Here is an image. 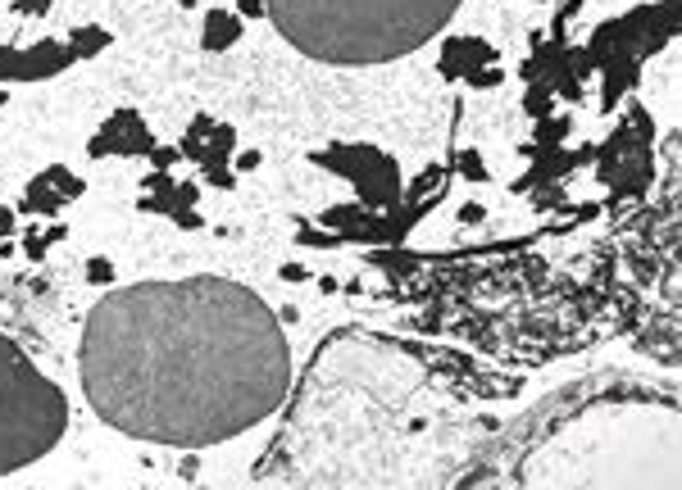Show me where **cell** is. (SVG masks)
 Instances as JSON below:
<instances>
[{
    "label": "cell",
    "instance_id": "obj_10",
    "mask_svg": "<svg viewBox=\"0 0 682 490\" xmlns=\"http://www.w3.org/2000/svg\"><path fill=\"white\" fill-rule=\"evenodd\" d=\"M87 281H96V287H100V281H114V264L110 260H91L87 264Z\"/></svg>",
    "mask_w": 682,
    "mask_h": 490
},
{
    "label": "cell",
    "instance_id": "obj_13",
    "mask_svg": "<svg viewBox=\"0 0 682 490\" xmlns=\"http://www.w3.org/2000/svg\"><path fill=\"white\" fill-rule=\"evenodd\" d=\"M237 168H241V173H250V168H260V150H246V154H241V160H237Z\"/></svg>",
    "mask_w": 682,
    "mask_h": 490
},
{
    "label": "cell",
    "instance_id": "obj_4",
    "mask_svg": "<svg viewBox=\"0 0 682 490\" xmlns=\"http://www.w3.org/2000/svg\"><path fill=\"white\" fill-rule=\"evenodd\" d=\"M314 164H327L346 173L350 183H356V191L364 196V204H373V210H383V204H392L400 196V173L396 164L387 160L383 150L373 146H346V150H319Z\"/></svg>",
    "mask_w": 682,
    "mask_h": 490
},
{
    "label": "cell",
    "instance_id": "obj_8",
    "mask_svg": "<svg viewBox=\"0 0 682 490\" xmlns=\"http://www.w3.org/2000/svg\"><path fill=\"white\" fill-rule=\"evenodd\" d=\"M241 37V18L237 14H227V10H214L206 18V50H227Z\"/></svg>",
    "mask_w": 682,
    "mask_h": 490
},
{
    "label": "cell",
    "instance_id": "obj_5",
    "mask_svg": "<svg viewBox=\"0 0 682 490\" xmlns=\"http://www.w3.org/2000/svg\"><path fill=\"white\" fill-rule=\"evenodd\" d=\"M73 64L69 46L60 41H41L28 50H14V46H0V77H18V83H37V77H55Z\"/></svg>",
    "mask_w": 682,
    "mask_h": 490
},
{
    "label": "cell",
    "instance_id": "obj_14",
    "mask_svg": "<svg viewBox=\"0 0 682 490\" xmlns=\"http://www.w3.org/2000/svg\"><path fill=\"white\" fill-rule=\"evenodd\" d=\"M14 227V218H10V210H0V237H5V231Z\"/></svg>",
    "mask_w": 682,
    "mask_h": 490
},
{
    "label": "cell",
    "instance_id": "obj_15",
    "mask_svg": "<svg viewBox=\"0 0 682 490\" xmlns=\"http://www.w3.org/2000/svg\"><path fill=\"white\" fill-rule=\"evenodd\" d=\"M183 5H196V0H183Z\"/></svg>",
    "mask_w": 682,
    "mask_h": 490
},
{
    "label": "cell",
    "instance_id": "obj_6",
    "mask_svg": "<svg viewBox=\"0 0 682 490\" xmlns=\"http://www.w3.org/2000/svg\"><path fill=\"white\" fill-rule=\"evenodd\" d=\"M150 150H156V137H150L137 110H119L91 141V154H150Z\"/></svg>",
    "mask_w": 682,
    "mask_h": 490
},
{
    "label": "cell",
    "instance_id": "obj_9",
    "mask_svg": "<svg viewBox=\"0 0 682 490\" xmlns=\"http://www.w3.org/2000/svg\"><path fill=\"white\" fill-rule=\"evenodd\" d=\"M106 46H110L106 28H78V33H73V41H69V55L73 60H91L96 50H106Z\"/></svg>",
    "mask_w": 682,
    "mask_h": 490
},
{
    "label": "cell",
    "instance_id": "obj_7",
    "mask_svg": "<svg viewBox=\"0 0 682 490\" xmlns=\"http://www.w3.org/2000/svg\"><path fill=\"white\" fill-rule=\"evenodd\" d=\"M73 196H83V183L73 177L69 168H46L37 183L28 187V210H37V214H55L64 200H73Z\"/></svg>",
    "mask_w": 682,
    "mask_h": 490
},
{
    "label": "cell",
    "instance_id": "obj_11",
    "mask_svg": "<svg viewBox=\"0 0 682 490\" xmlns=\"http://www.w3.org/2000/svg\"><path fill=\"white\" fill-rule=\"evenodd\" d=\"M14 10H18V14H46L50 0H14Z\"/></svg>",
    "mask_w": 682,
    "mask_h": 490
},
{
    "label": "cell",
    "instance_id": "obj_2",
    "mask_svg": "<svg viewBox=\"0 0 682 490\" xmlns=\"http://www.w3.org/2000/svg\"><path fill=\"white\" fill-rule=\"evenodd\" d=\"M460 0H269L264 14L323 64H387L446 28Z\"/></svg>",
    "mask_w": 682,
    "mask_h": 490
},
{
    "label": "cell",
    "instance_id": "obj_1",
    "mask_svg": "<svg viewBox=\"0 0 682 490\" xmlns=\"http://www.w3.org/2000/svg\"><path fill=\"white\" fill-rule=\"evenodd\" d=\"M83 386L123 436L206 450L287 400L292 345L246 287L219 277L141 281L91 309Z\"/></svg>",
    "mask_w": 682,
    "mask_h": 490
},
{
    "label": "cell",
    "instance_id": "obj_12",
    "mask_svg": "<svg viewBox=\"0 0 682 490\" xmlns=\"http://www.w3.org/2000/svg\"><path fill=\"white\" fill-rule=\"evenodd\" d=\"M237 14H264V0H237Z\"/></svg>",
    "mask_w": 682,
    "mask_h": 490
},
{
    "label": "cell",
    "instance_id": "obj_3",
    "mask_svg": "<svg viewBox=\"0 0 682 490\" xmlns=\"http://www.w3.org/2000/svg\"><path fill=\"white\" fill-rule=\"evenodd\" d=\"M64 427V391L10 337H0V477L50 454Z\"/></svg>",
    "mask_w": 682,
    "mask_h": 490
}]
</instances>
